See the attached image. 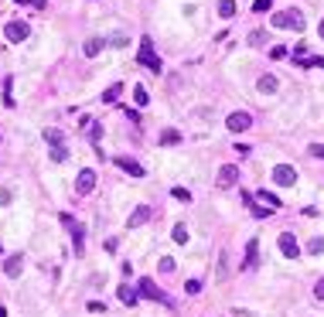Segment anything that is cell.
I'll return each mask as SVG.
<instances>
[{
	"label": "cell",
	"mask_w": 324,
	"mask_h": 317,
	"mask_svg": "<svg viewBox=\"0 0 324 317\" xmlns=\"http://www.w3.org/2000/svg\"><path fill=\"white\" fill-rule=\"evenodd\" d=\"M160 270L171 273V270H174V260H171V256H164V260H160Z\"/></svg>",
	"instance_id": "37"
},
{
	"label": "cell",
	"mask_w": 324,
	"mask_h": 317,
	"mask_svg": "<svg viewBox=\"0 0 324 317\" xmlns=\"http://www.w3.org/2000/svg\"><path fill=\"white\" fill-rule=\"evenodd\" d=\"M171 194H174L178 201H191V191H184V188H174V191H171Z\"/></svg>",
	"instance_id": "33"
},
{
	"label": "cell",
	"mask_w": 324,
	"mask_h": 317,
	"mask_svg": "<svg viewBox=\"0 0 324 317\" xmlns=\"http://www.w3.org/2000/svg\"><path fill=\"white\" fill-rule=\"evenodd\" d=\"M137 62H140V65H147L150 68V72H160V58H157V51H154V41H150V38H140V51H137Z\"/></svg>",
	"instance_id": "1"
},
{
	"label": "cell",
	"mask_w": 324,
	"mask_h": 317,
	"mask_svg": "<svg viewBox=\"0 0 324 317\" xmlns=\"http://www.w3.org/2000/svg\"><path fill=\"white\" fill-rule=\"evenodd\" d=\"M307 252H314V256H317V252H324V239H321V236H314L311 242H307Z\"/></svg>",
	"instance_id": "25"
},
{
	"label": "cell",
	"mask_w": 324,
	"mask_h": 317,
	"mask_svg": "<svg viewBox=\"0 0 324 317\" xmlns=\"http://www.w3.org/2000/svg\"><path fill=\"white\" fill-rule=\"evenodd\" d=\"M317 34H321V38H324V21H321V24H317Z\"/></svg>",
	"instance_id": "40"
},
{
	"label": "cell",
	"mask_w": 324,
	"mask_h": 317,
	"mask_svg": "<svg viewBox=\"0 0 324 317\" xmlns=\"http://www.w3.org/2000/svg\"><path fill=\"white\" fill-rule=\"evenodd\" d=\"M45 140L51 147H58V143H62V133H58V130H45Z\"/></svg>",
	"instance_id": "28"
},
{
	"label": "cell",
	"mask_w": 324,
	"mask_h": 317,
	"mask_svg": "<svg viewBox=\"0 0 324 317\" xmlns=\"http://www.w3.org/2000/svg\"><path fill=\"white\" fill-rule=\"evenodd\" d=\"M82 242H86V228L78 225H72V249H75V256H82Z\"/></svg>",
	"instance_id": "13"
},
{
	"label": "cell",
	"mask_w": 324,
	"mask_h": 317,
	"mask_svg": "<svg viewBox=\"0 0 324 317\" xmlns=\"http://www.w3.org/2000/svg\"><path fill=\"white\" fill-rule=\"evenodd\" d=\"M253 215H256V218H269V215H273V208H259V205H256V208H253Z\"/></svg>",
	"instance_id": "35"
},
{
	"label": "cell",
	"mask_w": 324,
	"mask_h": 317,
	"mask_svg": "<svg viewBox=\"0 0 324 317\" xmlns=\"http://www.w3.org/2000/svg\"><path fill=\"white\" fill-rule=\"evenodd\" d=\"M225 276H229V256H219V280H225Z\"/></svg>",
	"instance_id": "27"
},
{
	"label": "cell",
	"mask_w": 324,
	"mask_h": 317,
	"mask_svg": "<svg viewBox=\"0 0 324 317\" xmlns=\"http://www.w3.org/2000/svg\"><path fill=\"white\" fill-rule=\"evenodd\" d=\"M116 164H120V167H123V170H130L133 178H144V167H140L137 160H130V157H116Z\"/></svg>",
	"instance_id": "15"
},
{
	"label": "cell",
	"mask_w": 324,
	"mask_h": 317,
	"mask_svg": "<svg viewBox=\"0 0 324 317\" xmlns=\"http://www.w3.org/2000/svg\"><path fill=\"white\" fill-rule=\"evenodd\" d=\"M277 85H280V82H277V75H263V79L256 82V89L263 92V96H273V92H277Z\"/></svg>",
	"instance_id": "14"
},
{
	"label": "cell",
	"mask_w": 324,
	"mask_h": 317,
	"mask_svg": "<svg viewBox=\"0 0 324 317\" xmlns=\"http://www.w3.org/2000/svg\"><path fill=\"white\" fill-rule=\"evenodd\" d=\"M21 270H24V260L21 256H7V263H4V273H7V276H21Z\"/></svg>",
	"instance_id": "12"
},
{
	"label": "cell",
	"mask_w": 324,
	"mask_h": 317,
	"mask_svg": "<svg viewBox=\"0 0 324 317\" xmlns=\"http://www.w3.org/2000/svg\"><path fill=\"white\" fill-rule=\"evenodd\" d=\"M269 7H273V0H256V4H253V11H256V14H266Z\"/></svg>",
	"instance_id": "30"
},
{
	"label": "cell",
	"mask_w": 324,
	"mask_h": 317,
	"mask_svg": "<svg viewBox=\"0 0 324 317\" xmlns=\"http://www.w3.org/2000/svg\"><path fill=\"white\" fill-rule=\"evenodd\" d=\"M133 102H137V106H147V102H150V99H147V89H144V85H137V89H133Z\"/></svg>",
	"instance_id": "26"
},
{
	"label": "cell",
	"mask_w": 324,
	"mask_h": 317,
	"mask_svg": "<svg viewBox=\"0 0 324 317\" xmlns=\"http://www.w3.org/2000/svg\"><path fill=\"white\" fill-rule=\"evenodd\" d=\"M178 140H181V133H178V130H164V133H160V143H164V147L178 143Z\"/></svg>",
	"instance_id": "22"
},
{
	"label": "cell",
	"mask_w": 324,
	"mask_h": 317,
	"mask_svg": "<svg viewBox=\"0 0 324 317\" xmlns=\"http://www.w3.org/2000/svg\"><path fill=\"white\" fill-rule=\"evenodd\" d=\"M235 181H239V167L235 164H222L219 167V188H232Z\"/></svg>",
	"instance_id": "9"
},
{
	"label": "cell",
	"mask_w": 324,
	"mask_h": 317,
	"mask_svg": "<svg viewBox=\"0 0 324 317\" xmlns=\"http://www.w3.org/2000/svg\"><path fill=\"white\" fill-rule=\"evenodd\" d=\"M273 181H277L280 188H293V184H297V170H293L290 164H277V167H273Z\"/></svg>",
	"instance_id": "4"
},
{
	"label": "cell",
	"mask_w": 324,
	"mask_h": 317,
	"mask_svg": "<svg viewBox=\"0 0 324 317\" xmlns=\"http://www.w3.org/2000/svg\"><path fill=\"white\" fill-rule=\"evenodd\" d=\"M137 290H140V297H147V300H164V304H168V297H164V290H157V283L150 280V276H144Z\"/></svg>",
	"instance_id": "7"
},
{
	"label": "cell",
	"mask_w": 324,
	"mask_h": 317,
	"mask_svg": "<svg viewBox=\"0 0 324 317\" xmlns=\"http://www.w3.org/2000/svg\"><path fill=\"white\" fill-rule=\"evenodd\" d=\"M174 242H178V246H184V242H188V228H184V222H178V225H174Z\"/></svg>",
	"instance_id": "23"
},
{
	"label": "cell",
	"mask_w": 324,
	"mask_h": 317,
	"mask_svg": "<svg viewBox=\"0 0 324 317\" xmlns=\"http://www.w3.org/2000/svg\"><path fill=\"white\" fill-rule=\"evenodd\" d=\"M92 188H96V174H92L89 167L78 170V178H75V191H78V194H89Z\"/></svg>",
	"instance_id": "10"
},
{
	"label": "cell",
	"mask_w": 324,
	"mask_h": 317,
	"mask_svg": "<svg viewBox=\"0 0 324 317\" xmlns=\"http://www.w3.org/2000/svg\"><path fill=\"white\" fill-rule=\"evenodd\" d=\"M256 252H259V239H249L246 256H242V270H253V266H256Z\"/></svg>",
	"instance_id": "11"
},
{
	"label": "cell",
	"mask_w": 324,
	"mask_h": 317,
	"mask_svg": "<svg viewBox=\"0 0 324 317\" xmlns=\"http://www.w3.org/2000/svg\"><path fill=\"white\" fill-rule=\"evenodd\" d=\"M277 246H280V252H283L287 260H297V256H301V246H297V239H293L290 232H280V236H277Z\"/></svg>",
	"instance_id": "5"
},
{
	"label": "cell",
	"mask_w": 324,
	"mask_h": 317,
	"mask_svg": "<svg viewBox=\"0 0 324 317\" xmlns=\"http://www.w3.org/2000/svg\"><path fill=\"white\" fill-rule=\"evenodd\" d=\"M269 58H287V48H283V45H277L273 51H269Z\"/></svg>",
	"instance_id": "36"
},
{
	"label": "cell",
	"mask_w": 324,
	"mask_h": 317,
	"mask_svg": "<svg viewBox=\"0 0 324 317\" xmlns=\"http://www.w3.org/2000/svg\"><path fill=\"white\" fill-rule=\"evenodd\" d=\"M102 45H106V41H102V38H89V41H86V48H82V51H86V55L89 58H96L102 51Z\"/></svg>",
	"instance_id": "17"
},
{
	"label": "cell",
	"mask_w": 324,
	"mask_h": 317,
	"mask_svg": "<svg viewBox=\"0 0 324 317\" xmlns=\"http://www.w3.org/2000/svg\"><path fill=\"white\" fill-rule=\"evenodd\" d=\"M259 198H263V201H266L269 208H280V198H277V194H269V191H259Z\"/></svg>",
	"instance_id": "29"
},
{
	"label": "cell",
	"mask_w": 324,
	"mask_h": 317,
	"mask_svg": "<svg viewBox=\"0 0 324 317\" xmlns=\"http://www.w3.org/2000/svg\"><path fill=\"white\" fill-rule=\"evenodd\" d=\"M219 14H222L225 21H229V17H235V0H219Z\"/></svg>",
	"instance_id": "20"
},
{
	"label": "cell",
	"mask_w": 324,
	"mask_h": 317,
	"mask_svg": "<svg viewBox=\"0 0 324 317\" xmlns=\"http://www.w3.org/2000/svg\"><path fill=\"white\" fill-rule=\"evenodd\" d=\"M314 297H317V300H324V276L317 280V286H314Z\"/></svg>",
	"instance_id": "38"
},
{
	"label": "cell",
	"mask_w": 324,
	"mask_h": 317,
	"mask_svg": "<svg viewBox=\"0 0 324 317\" xmlns=\"http://www.w3.org/2000/svg\"><path fill=\"white\" fill-rule=\"evenodd\" d=\"M106 45H113V48H123V45H130V41H126L123 34H113L110 41H106Z\"/></svg>",
	"instance_id": "31"
},
{
	"label": "cell",
	"mask_w": 324,
	"mask_h": 317,
	"mask_svg": "<svg viewBox=\"0 0 324 317\" xmlns=\"http://www.w3.org/2000/svg\"><path fill=\"white\" fill-rule=\"evenodd\" d=\"M0 317H7V310H4V307H0Z\"/></svg>",
	"instance_id": "41"
},
{
	"label": "cell",
	"mask_w": 324,
	"mask_h": 317,
	"mask_svg": "<svg viewBox=\"0 0 324 317\" xmlns=\"http://www.w3.org/2000/svg\"><path fill=\"white\" fill-rule=\"evenodd\" d=\"M120 300H123V304H130V307H133L137 300H140V294H137V290H133V286H130V283H123V286H120Z\"/></svg>",
	"instance_id": "16"
},
{
	"label": "cell",
	"mask_w": 324,
	"mask_h": 317,
	"mask_svg": "<svg viewBox=\"0 0 324 317\" xmlns=\"http://www.w3.org/2000/svg\"><path fill=\"white\" fill-rule=\"evenodd\" d=\"M225 126H229L232 133H242V130H249V126H253V116H249V113H232L229 120H225Z\"/></svg>",
	"instance_id": "8"
},
{
	"label": "cell",
	"mask_w": 324,
	"mask_h": 317,
	"mask_svg": "<svg viewBox=\"0 0 324 317\" xmlns=\"http://www.w3.org/2000/svg\"><path fill=\"white\" fill-rule=\"evenodd\" d=\"M184 290L195 297V294H201V283H198V280H188V283H184Z\"/></svg>",
	"instance_id": "34"
},
{
	"label": "cell",
	"mask_w": 324,
	"mask_h": 317,
	"mask_svg": "<svg viewBox=\"0 0 324 317\" xmlns=\"http://www.w3.org/2000/svg\"><path fill=\"white\" fill-rule=\"evenodd\" d=\"M307 154H311V157H321V160H324V143H311V147H307Z\"/></svg>",
	"instance_id": "32"
},
{
	"label": "cell",
	"mask_w": 324,
	"mask_h": 317,
	"mask_svg": "<svg viewBox=\"0 0 324 317\" xmlns=\"http://www.w3.org/2000/svg\"><path fill=\"white\" fill-rule=\"evenodd\" d=\"M68 157V150H65V143H58V147H51V160L55 164H62V160Z\"/></svg>",
	"instance_id": "24"
},
{
	"label": "cell",
	"mask_w": 324,
	"mask_h": 317,
	"mask_svg": "<svg viewBox=\"0 0 324 317\" xmlns=\"http://www.w3.org/2000/svg\"><path fill=\"white\" fill-rule=\"evenodd\" d=\"M0 205H11V191L7 188H0Z\"/></svg>",
	"instance_id": "39"
},
{
	"label": "cell",
	"mask_w": 324,
	"mask_h": 317,
	"mask_svg": "<svg viewBox=\"0 0 324 317\" xmlns=\"http://www.w3.org/2000/svg\"><path fill=\"white\" fill-rule=\"evenodd\" d=\"M4 34H7V41H11V45H21V41H28L31 27H28L24 21H7V24H4Z\"/></svg>",
	"instance_id": "3"
},
{
	"label": "cell",
	"mask_w": 324,
	"mask_h": 317,
	"mask_svg": "<svg viewBox=\"0 0 324 317\" xmlns=\"http://www.w3.org/2000/svg\"><path fill=\"white\" fill-rule=\"evenodd\" d=\"M273 27H293V31H304V14L301 11H280V14H273Z\"/></svg>",
	"instance_id": "2"
},
{
	"label": "cell",
	"mask_w": 324,
	"mask_h": 317,
	"mask_svg": "<svg viewBox=\"0 0 324 317\" xmlns=\"http://www.w3.org/2000/svg\"><path fill=\"white\" fill-rule=\"evenodd\" d=\"M14 102H17L14 99V79H7L4 82V106H14Z\"/></svg>",
	"instance_id": "21"
},
{
	"label": "cell",
	"mask_w": 324,
	"mask_h": 317,
	"mask_svg": "<svg viewBox=\"0 0 324 317\" xmlns=\"http://www.w3.org/2000/svg\"><path fill=\"white\" fill-rule=\"evenodd\" d=\"M150 218H154V208H150V205H140V208H133V212H130L126 228H140V225H147Z\"/></svg>",
	"instance_id": "6"
},
{
	"label": "cell",
	"mask_w": 324,
	"mask_h": 317,
	"mask_svg": "<svg viewBox=\"0 0 324 317\" xmlns=\"http://www.w3.org/2000/svg\"><path fill=\"white\" fill-rule=\"evenodd\" d=\"M249 45H253V48H263V45H266V31H263V27L249 31Z\"/></svg>",
	"instance_id": "18"
},
{
	"label": "cell",
	"mask_w": 324,
	"mask_h": 317,
	"mask_svg": "<svg viewBox=\"0 0 324 317\" xmlns=\"http://www.w3.org/2000/svg\"><path fill=\"white\" fill-rule=\"evenodd\" d=\"M120 92H123V85H120V82H113L110 89L102 92V102H116V99H120Z\"/></svg>",
	"instance_id": "19"
}]
</instances>
